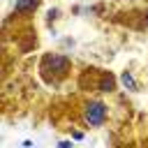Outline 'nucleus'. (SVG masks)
Here are the masks:
<instances>
[{
  "instance_id": "1",
  "label": "nucleus",
  "mask_w": 148,
  "mask_h": 148,
  "mask_svg": "<svg viewBox=\"0 0 148 148\" xmlns=\"http://www.w3.org/2000/svg\"><path fill=\"white\" fill-rule=\"evenodd\" d=\"M106 116H109L106 104L99 102V99H90V102L86 104V109H83V118H86V123H88L90 127H99V125H104Z\"/></svg>"
},
{
  "instance_id": "2",
  "label": "nucleus",
  "mask_w": 148,
  "mask_h": 148,
  "mask_svg": "<svg viewBox=\"0 0 148 148\" xmlns=\"http://www.w3.org/2000/svg\"><path fill=\"white\" fill-rule=\"evenodd\" d=\"M49 67H51V72H56V74H65L67 67H69V60H67L65 56H53V53H49V56L44 58V69H49Z\"/></svg>"
},
{
  "instance_id": "3",
  "label": "nucleus",
  "mask_w": 148,
  "mask_h": 148,
  "mask_svg": "<svg viewBox=\"0 0 148 148\" xmlns=\"http://www.w3.org/2000/svg\"><path fill=\"white\" fill-rule=\"evenodd\" d=\"M37 5H39V0H18L16 12H32V9H37Z\"/></svg>"
},
{
  "instance_id": "4",
  "label": "nucleus",
  "mask_w": 148,
  "mask_h": 148,
  "mask_svg": "<svg viewBox=\"0 0 148 148\" xmlns=\"http://www.w3.org/2000/svg\"><path fill=\"white\" fill-rule=\"evenodd\" d=\"M113 88H116V81H113V76H111V74H104L99 90H102V92H113Z\"/></svg>"
},
{
  "instance_id": "5",
  "label": "nucleus",
  "mask_w": 148,
  "mask_h": 148,
  "mask_svg": "<svg viewBox=\"0 0 148 148\" xmlns=\"http://www.w3.org/2000/svg\"><path fill=\"white\" fill-rule=\"evenodd\" d=\"M120 81H123V86L127 88V90H136V81H134V76L130 74V72H125V74H120Z\"/></svg>"
},
{
  "instance_id": "6",
  "label": "nucleus",
  "mask_w": 148,
  "mask_h": 148,
  "mask_svg": "<svg viewBox=\"0 0 148 148\" xmlns=\"http://www.w3.org/2000/svg\"><path fill=\"white\" fill-rule=\"evenodd\" d=\"M72 139H74V141H81V139H83V132H74V130H72Z\"/></svg>"
},
{
  "instance_id": "7",
  "label": "nucleus",
  "mask_w": 148,
  "mask_h": 148,
  "mask_svg": "<svg viewBox=\"0 0 148 148\" xmlns=\"http://www.w3.org/2000/svg\"><path fill=\"white\" fill-rule=\"evenodd\" d=\"M146 23H148V12H146Z\"/></svg>"
}]
</instances>
